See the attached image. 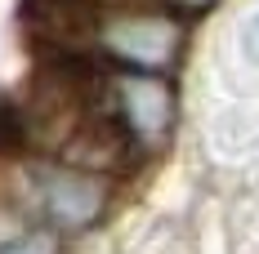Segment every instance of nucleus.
<instances>
[{
	"label": "nucleus",
	"mask_w": 259,
	"mask_h": 254,
	"mask_svg": "<svg viewBox=\"0 0 259 254\" xmlns=\"http://www.w3.org/2000/svg\"><path fill=\"white\" fill-rule=\"evenodd\" d=\"M36 196H40V210L50 223H58L63 232H80L99 223V214L107 210V183L103 174L63 161V165L36 170Z\"/></svg>",
	"instance_id": "f257e3e1"
},
{
	"label": "nucleus",
	"mask_w": 259,
	"mask_h": 254,
	"mask_svg": "<svg viewBox=\"0 0 259 254\" xmlns=\"http://www.w3.org/2000/svg\"><path fill=\"white\" fill-rule=\"evenodd\" d=\"M112 107L134 138H161L175 121V89L152 72H125L112 85Z\"/></svg>",
	"instance_id": "f03ea898"
},
{
	"label": "nucleus",
	"mask_w": 259,
	"mask_h": 254,
	"mask_svg": "<svg viewBox=\"0 0 259 254\" xmlns=\"http://www.w3.org/2000/svg\"><path fill=\"white\" fill-rule=\"evenodd\" d=\"M103 45L134 67H165L179 58L183 27L175 18H161V14H134V18H116L107 27Z\"/></svg>",
	"instance_id": "7ed1b4c3"
},
{
	"label": "nucleus",
	"mask_w": 259,
	"mask_h": 254,
	"mask_svg": "<svg viewBox=\"0 0 259 254\" xmlns=\"http://www.w3.org/2000/svg\"><path fill=\"white\" fill-rule=\"evenodd\" d=\"M23 23L54 49H76L99 31V0H23Z\"/></svg>",
	"instance_id": "20e7f679"
},
{
	"label": "nucleus",
	"mask_w": 259,
	"mask_h": 254,
	"mask_svg": "<svg viewBox=\"0 0 259 254\" xmlns=\"http://www.w3.org/2000/svg\"><path fill=\"white\" fill-rule=\"evenodd\" d=\"M0 254H58V236L45 228L36 232H14V236H5L0 241Z\"/></svg>",
	"instance_id": "39448f33"
},
{
	"label": "nucleus",
	"mask_w": 259,
	"mask_h": 254,
	"mask_svg": "<svg viewBox=\"0 0 259 254\" xmlns=\"http://www.w3.org/2000/svg\"><path fill=\"white\" fill-rule=\"evenodd\" d=\"M27 143V121L18 107H9V103H0V156H14L18 147Z\"/></svg>",
	"instance_id": "423d86ee"
},
{
	"label": "nucleus",
	"mask_w": 259,
	"mask_h": 254,
	"mask_svg": "<svg viewBox=\"0 0 259 254\" xmlns=\"http://www.w3.org/2000/svg\"><path fill=\"white\" fill-rule=\"evenodd\" d=\"M241 45H246V58H250V63H259V18H250V23H246Z\"/></svg>",
	"instance_id": "0eeeda50"
},
{
	"label": "nucleus",
	"mask_w": 259,
	"mask_h": 254,
	"mask_svg": "<svg viewBox=\"0 0 259 254\" xmlns=\"http://www.w3.org/2000/svg\"><path fill=\"white\" fill-rule=\"evenodd\" d=\"M175 9H183V14H201V9H210L214 0H170Z\"/></svg>",
	"instance_id": "6e6552de"
}]
</instances>
